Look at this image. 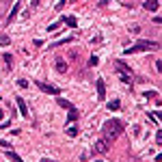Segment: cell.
<instances>
[{
	"mask_svg": "<svg viewBox=\"0 0 162 162\" xmlns=\"http://www.w3.org/2000/svg\"><path fill=\"white\" fill-rule=\"evenodd\" d=\"M19 7H22V0H17V2H15V7L11 9V13H9V17H7V22H9V24H11V22L15 19V15H17V11H19Z\"/></svg>",
	"mask_w": 162,
	"mask_h": 162,
	"instance_id": "8992f818",
	"label": "cell"
},
{
	"mask_svg": "<svg viewBox=\"0 0 162 162\" xmlns=\"http://www.w3.org/2000/svg\"><path fill=\"white\" fill-rule=\"evenodd\" d=\"M72 41H74V37H65V39H61V41L52 43V48H58V45H67V43H72Z\"/></svg>",
	"mask_w": 162,
	"mask_h": 162,
	"instance_id": "4fadbf2b",
	"label": "cell"
},
{
	"mask_svg": "<svg viewBox=\"0 0 162 162\" xmlns=\"http://www.w3.org/2000/svg\"><path fill=\"white\" fill-rule=\"evenodd\" d=\"M102 132H104V138L108 143H112L114 138H119V134L123 132V123L119 119H108L104 125H102Z\"/></svg>",
	"mask_w": 162,
	"mask_h": 162,
	"instance_id": "6da1fadb",
	"label": "cell"
},
{
	"mask_svg": "<svg viewBox=\"0 0 162 162\" xmlns=\"http://www.w3.org/2000/svg\"><path fill=\"white\" fill-rule=\"evenodd\" d=\"M41 162H54V160H48V158H43V160H41Z\"/></svg>",
	"mask_w": 162,
	"mask_h": 162,
	"instance_id": "d6a6232c",
	"label": "cell"
},
{
	"mask_svg": "<svg viewBox=\"0 0 162 162\" xmlns=\"http://www.w3.org/2000/svg\"><path fill=\"white\" fill-rule=\"evenodd\" d=\"M33 45H35V48H41L43 41H41V39H35V41H33Z\"/></svg>",
	"mask_w": 162,
	"mask_h": 162,
	"instance_id": "83f0119b",
	"label": "cell"
},
{
	"mask_svg": "<svg viewBox=\"0 0 162 162\" xmlns=\"http://www.w3.org/2000/svg\"><path fill=\"white\" fill-rule=\"evenodd\" d=\"M121 82L130 86V84H132V76H130V74H121Z\"/></svg>",
	"mask_w": 162,
	"mask_h": 162,
	"instance_id": "d6986e66",
	"label": "cell"
},
{
	"mask_svg": "<svg viewBox=\"0 0 162 162\" xmlns=\"http://www.w3.org/2000/svg\"><path fill=\"white\" fill-rule=\"evenodd\" d=\"M63 22H67V26H72V28H74V26L78 24V22H76V17H74V15H69V17H63Z\"/></svg>",
	"mask_w": 162,
	"mask_h": 162,
	"instance_id": "2e32d148",
	"label": "cell"
},
{
	"mask_svg": "<svg viewBox=\"0 0 162 162\" xmlns=\"http://www.w3.org/2000/svg\"><path fill=\"white\" fill-rule=\"evenodd\" d=\"M67 136H72V138L78 136V128H76V125H69V128H67Z\"/></svg>",
	"mask_w": 162,
	"mask_h": 162,
	"instance_id": "ac0fdd59",
	"label": "cell"
},
{
	"mask_svg": "<svg viewBox=\"0 0 162 162\" xmlns=\"http://www.w3.org/2000/svg\"><path fill=\"white\" fill-rule=\"evenodd\" d=\"M97 162H102V160H97Z\"/></svg>",
	"mask_w": 162,
	"mask_h": 162,
	"instance_id": "836d02e7",
	"label": "cell"
},
{
	"mask_svg": "<svg viewBox=\"0 0 162 162\" xmlns=\"http://www.w3.org/2000/svg\"><path fill=\"white\" fill-rule=\"evenodd\" d=\"M11 43V37L9 35H0V45H9Z\"/></svg>",
	"mask_w": 162,
	"mask_h": 162,
	"instance_id": "ffe728a7",
	"label": "cell"
},
{
	"mask_svg": "<svg viewBox=\"0 0 162 162\" xmlns=\"http://www.w3.org/2000/svg\"><path fill=\"white\" fill-rule=\"evenodd\" d=\"M149 119H151L156 125H160V121H158V117H156V112H149Z\"/></svg>",
	"mask_w": 162,
	"mask_h": 162,
	"instance_id": "484cf974",
	"label": "cell"
},
{
	"mask_svg": "<svg viewBox=\"0 0 162 162\" xmlns=\"http://www.w3.org/2000/svg\"><path fill=\"white\" fill-rule=\"evenodd\" d=\"M0 147H11V143H9V141H2V138H0Z\"/></svg>",
	"mask_w": 162,
	"mask_h": 162,
	"instance_id": "f546056e",
	"label": "cell"
},
{
	"mask_svg": "<svg viewBox=\"0 0 162 162\" xmlns=\"http://www.w3.org/2000/svg\"><path fill=\"white\" fill-rule=\"evenodd\" d=\"M76 119H78V110L72 108V110H69V114H67V123H74Z\"/></svg>",
	"mask_w": 162,
	"mask_h": 162,
	"instance_id": "7c38bea8",
	"label": "cell"
},
{
	"mask_svg": "<svg viewBox=\"0 0 162 162\" xmlns=\"http://www.w3.org/2000/svg\"><path fill=\"white\" fill-rule=\"evenodd\" d=\"M61 24H63V19H58V22H54V24H50V26H48V30H50V33H56V30L61 28Z\"/></svg>",
	"mask_w": 162,
	"mask_h": 162,
	"instance_id": "9a60e30c",
	"label": "cell"
},
{
	"mask_svg": "<svg viewBox=\"0 0 162 162\" xmlns=\"http://www.w3.org/2000/svg\"><path fill=\"white\" fill-rule=\"evenodd\" d=\"M56 104L61 106V108H65V110H72L74 106H72V102H67L65 97H56Z\"/></svg>",
	"mask_w": 162,
	"mask_h": 162,
	"instance_id": "9c48e42d",
	"label": "cell"
},
{
	"mask_svg": "<svg viewBox=\"0 0 162 162\" xmlns=\"http://www.w3.org/2000/svg\"><path fill=\"white\" fill-rule=\"evenodd\" d=\"M7 158H9V160H13V162H22V158H19L15 151H7Z\"/></svg>",
	"mask_w": 162,
	"mask_h": 162,
	"instance_id": "e0dca14e",
	"label": "cell"
},
{
	"mask_svg": "<svg viewBox=\"0 0 162 162\" xmlns=\"http://www.w3.org/2000/svg\"><path fill=\"white\" fill-rule=\"evenodd\" d=\"M130 33H134V35H138V33H141V26H138V24H134V26L130 28Z\"/></svg>",
	"mask_w": 162,
	"mask_h": 162,
	"instance_id": "d4e9b609",
	"label": "cell"
},
{
	"mask_svg": "<svg viewBox=\"0 0 162 162\" xmlns=\"http://www.w3.org/2000/svg\"><path fill=\"white\" fill-rule=\"evenodd\" d=\"M132 134H134V136H138V134H141V128L134 125V128H132Z\"/></svg>",
	"mask_w": 162,
	"mask_h": 162,
	"instance_id": "f1b7e54d",
	"label": "cell"
},
{
	"mask_svg": "<svg viewBox=\"0 0 162 162\" xmlns=\"http://www.w3.org/2000/svg\"><path fill=\"white\" fill-rule=\"evenodd\" d=\"M5 61H7V69H11V63H13V56H11V54H5Z\"/></svg>",
	"mask_w": 162,
	"mask_h": 162,
	"instance_id": "603a6c76",
	"label": "cell"
},
{
	"mask_svg": "<svg viewBox=\"0 0 162 162\" xmlns=\"http://www.w3.org/2000/svg\"><path fill=\"white\" fill-rule=\"evenodd\" d=\"M117 69H119L121 74H130V76H132V69H130V67H128L123 61H117Z\"/></svg>",
	"mask_w": 162,
	"mask_h": 162,
	"instance_id": "30bf717a",
	"label": "cell"
},
{
	"mask_svg": "<svg viewBox=\"0 0 162 162\" xmlns=\"http://www.w3.org/2000/svg\"><path fill=\"white\" fill-rule=\"evenodd\" d=\"M54 67H56V72H58V74H65V72H67V63H65L63 58H56Z\"/></svg>",
	"mask_w": 162,
	"mask_h": 162,
	"instance_id": "ba28073f",
	"label": "cell"
},
{
	"mask_svg": "<svg viewBox=\"0 0 162 162\" xmlns=\"http://www.w3.org/2000/svg\"><path fill=\"white\" fill-rule=\"evenodd\" d=\"M17 84H19L22 89H28V80H26V78H19V80H17Z\"/></svg>",
	"mask_w": 162,
	"mask_h": 162,
	"instance_id": "7402d4cb",
	"label": "cell"
},
{
	"mask_svg": "<svg viewBox=\"0 0 162 162\" xmlns=\"http://www.w3.org/2000/svg\"><path fill=\"white\" fill-rule=\"evenodd\" d=\"M95 151H97V153H106V151H110V143L106 141V138H104V141H97V143H95Z\"/></svg>",
	"mask_w": 162,
	"mask_h": 162,
	"instance_id": "5b68a950",
	"label": "cell"
},
{
	"mask_svg": "<svg viewBox=\"0 0 162 162\" xmlns=\"http://www.w3.org/2000/svg\"><path fill=\"white\" fill-rule=\"evenodd\" d=\"M97 95H100L102 100H104V95H106V84H104V80H102V78L97 80Z\"/></svg>",
	"mask_w": 162,
	"mask_h": 162,
	"instance_id": "8fae6325",
	"label": "cell"
},
{
	"mask_svg": "<svg viewBox=\"0 0 162 162\" xmlns=\"http://www.w3.org/2000/svg\"><path fill=\"white\" fill-rule=\"evenodd\" d=\"M2 119H5V112H2V110H0V121H2Z\"/></svg>",
	"mask_w": 162,
	"mask_h": 162,
	"instance_id": "1f68e13d",
	"label": "cell"
},
{
	"mask_svg": "<svg viewBox=\"0 0 162 162\" xmlns=\"http://www.w3.org/2000/svg\"><path fill=\"white\" fill-rule=\"evenodd\" d=\"M119 106H121V102H119V100H112V102H108V110H119Z\"/></svg>",
	"mask_w": 162,
	"mask_h": 162,
	"instance_id": "5bb4252c",
	"label": "cell"
},
{
	"mask_svg": "<svg viewBox=\"0 0 162 162\" xmlns=\"http://www.w3.org/2000/svg\"><path fill=\"white\" fill-rule=\"evenodd\" d=\"M160 48V43L158 41H147V39H141V41H136L134 48H128L125 54H136V52H145V50H158Z\"/></svg>",
	"mask_w": 162,
	"mask_h": 162,
	"instance_id": "7a4b0ae2",
	"label": "cell"
},
{
	"mask_svg": "<svg viewBox=\"0 0 162 162\" xmlns=\"http://www.w3.org/2000/svg\"><path fill=\"white\" fill-rule=\"evenodd\" d=\"M160 7V0H145V9L147 11H158Z\"/></svg>",
	"mask_w": 162,
	"mask_h": 162,
	"instance_id": "52a82bcc",
	"label": "cell"
},
{
	"mask_svg": "<svg viewBox=\"0 0 162 162\" xmlns=\"http://www.w3.org/2000/svg\"><path fill=\"white\" fill-rule=\"evenodd\" d=\"M145 97H156V100H158V93H156V91H147Z\"/></svg>",
	"mask_w": 162,
	"mask_h": 162,
	"instance_id": "4316f807",
	"label": "cell"
},
{
	"mask_svg": "<svg viewBox=\"0 0 162 162\" xmlns=\"http://www.w3.org/2000/svg\"><path fill=\"white\" fill-rule=\"evenodd\" d=\"M67 2H69V0H58V5H56V11H61V9H63Z\"/></svg>",
	"mask_w": 162,
	"mask_h": 162,
	"instance_id": "cb8c5ba5",
	"label": "cell"
},
{
	"mask_svg": "<svg viewBox=\"0 0 162 162\" xmlns=\"http://www.w3.org/2000/svg\"><path fill=\"white\" fill-rule=\"evenodd\" d=\"M41 91H43V93H48V95H61V91L56 89V86H52V84H48V82H41V80H37L35 82Z\"/></svg>",
	"mask_w": 162,
	"mask_h": 162,
	"instance_id": "3957f363",
	"label": "cell"
},
{
	"mask_svg": "<svg viewBox=\"0 0 162 162\" xmlns=\"http://www.w3.org/2000/svg\"><path fill=\"white\" fill-rule=\"evenodd\" d=\"M97 63H100V58H97L95 54H93V56H91V58H89V67H95Z\"/></svg>",
	"mask_w": 162,
	"mask_h": 162,
	"instance_id": "44dd1931",
	"label": "cell"
},
{
	"mask_svg": "<svg viewBox=\"0 0 162 162\" xmlns=\"http://www.w3.org/2000/svg\"><path fill=\"white\" fill-rule=\"evenodd\" d=\"M39 2H41V0H33V7H37Z\"/></svg>",
	"mask_w": 162,
	"mask_h": 162,
	"instance_id": "4dcf8cb0",
	"label": "cell"
},
{
	"mask_svg": "<svg viewBox=\"0 0 162 162\" xmlns=\"http://www.w3.org/2000/svg\"><path fill=\"white\" fill-rule=\"evenodd\" d=\"M15 106H17V110H19V114H22V117H30V114H28V106H26V102L24 100H22V97H15Z\"/></svg>",
	"mask_w": 162,
	"mask_h": 162,
	"instance_id": "277c9868",
	"label": "cell"
}]
</instances>
